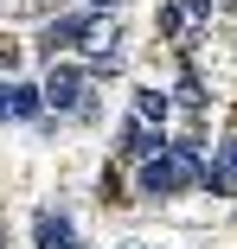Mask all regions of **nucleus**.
Masks as SVG:
<instances>
[{
    "label": "nucleus",
    "instance_id": "nucleus-1",
    "mask_svg": "<svg viewBox=\"0 0 237 249\" xmlns=\"http://www.w3.org/2000/svg\"><path fill=\"white\" fill-rule=\"evenodd\" d=\"M77 52L83 58H116L122 52V26H116V13H83V26H77Z\"/></svg>",
    "mask_w": 237,
    "mask_h": 249
},
{
    "label": "nucleus",
    "instance_id": "nucleus-9",
    "mask_svg": "<svg viewBox=\"0 0 237 249\" xmlns=\"http://www.w3.org/2000/svg\"><path fill=\"white\" fill-rule=\"evenodd\" d=\"M90 7H116V0H90Z\"/></svg>",
    "mask_w": 237,
    "mask_h": 249
},
{
    "label": "nucleus",
    "instance_id": "nucleus-5",
    "mask_svg": "<svg viewBox=\"0 0 237 249\" xmlns=\"http://www.w3.org/2000/svg\"><path fill=\"white\" fill-rule=\"evenodd\" d=\"M128 154H141V160H160V154H167V128L128 122Z\"/></svg>",
    "mask_w": 237,
    "mask_h": 249
},
{
    "label": "nucleus",
    "instance_id": "nucleus-2",
    "mask_svg": "<svg viewBox=\"0 0 237 249\" xmlns=\"http://www.w3.org/2000/svg\"><path fill=\"white\" fill-rule=\"evenodd\" d=\"M39 109H83V77L71 64H52L39 83Z\"/></svg>",
    "mask_w": 237,
    "mask_h": 249
},
{
    "label": "nucleus",
    "instance_id": "nucleus-7",
    "mask_svg": "<svg viewBox=\"0 0 237 249\" xmlns=\"http://www.w3.org/2000/svg\"><path fill=\"white\" fill-rule=\"evenodd\" d=\"M167 96L160 89H135V122H148V128H167Z\"/></svg>",
    "mask_w": 237,
    "mask_h": 249
},
{
    "label": "nucleus",
    "instance_id": "nucleus-6",
    "mask_svg": "<svg viewBox=\"0 0 237 249\" xmlns=\"http://www.w3.org/2000/svg\"><path fill=\"white\" fill-rule=\"evenodd\" d=\"M0 115H39V89H26V83H0Z\"/></svg>",
    "mask_w": 237,
    "mask_h": 249
},
{
    "label": "nucleus",
    "instance_id": "nucleus-8",
    "mask_svg": "<svg viewBox=\"0 0 237 249\" xmlns=\"http://www.w3.org/2000/svg\"><path fill=\"white\" fill-rule=\"evenodd\" d=\"M39 249H71V224L64 217H39Z\"/></svg>",
    "mask_w": 237,
    "mask_h": 249
},
{
    "label": "nucleus",
    "instance_id": "nucleus-10",
    "mask_svg": "<svg viewBox=\"0 0 237 249\" xmlns=\"http://www.w3.org/2000/svg\"><path fill=\"white\" fill-rule=\"evenodd\" d=\"M231 160H237V147H231Z\"/></svg>",
    "mask_w": 237,
    "mask_h": 249
},
{
    "label": "nucleus",
    "instance_id": "nucleus-4",
    "mask_svg": "<svg viewBox=\"0 0 237 249\" xmlns=\"http://www.w3.org/2000/svg\"><path fill=\"white\" fill-rule=\"evenodd\" d=\"M212 19V0H173V7H167V26L186 38V45H193V32Z\"/></svg>",
    "mask_w": 237,
    "mask_h": 249
},
{
    "label": "nucleus",
    "instance_id": "nucleus-3",
    "mask_svg": "<svg viewBox=\"0 0 237 249\" xmlns=\"http://www.w3.org/2000/svg\"><path fill=\"white\" fill-rule=\"evenodd\" d=\"M179 185H193V179L179 173V160H173V154H160V160H148V166H141V192L167 198V192H179Z\"/></svg>",
    "mask_w": 237,
    "mask_h": 249
}]
</instances>
